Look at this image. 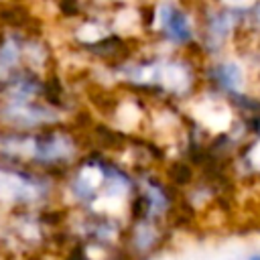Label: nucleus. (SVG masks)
<instances>
[{"instance_id":"2","label":"nucleus","mask_w":260,"mask_h":260,"mask_svg":"<svg viewBox=\"0 0 260 260\" xmlns=\"http://www.w3.org/2000/svg\"><path fill=\"white\" fill-rule=\"evenodd\" d=\"M59 185L47 173L0 160V217L59 203Z\"/></svg>"},{"instance_id":"4","label":"nucleus","mask_w":260,"mask_h":260,"mask_svg":"<svg viewBox=\"0 0 260 260\" xmlns=\"http://www.w3.org/2000/svg\"><path fill=\"white\" fill-rule=\"evenodd\" d=\"M248 260H260V254H250Z\"/></svg>"},{"instance_id":"3","label":"nucleus","mask_w":260,"mask_h":260,"mask_svg":"<svg viewBox=\"0 0 260 260\" xmlns=\"http://www.w3.org/2000/svg\"><path fill=\"white\" fill-rule=\"evenodd\" d=\"M140 22L144 37L152 39L156 47L177 53H191L199 57L195 6L181 2L140 6Z\"/></svg>"},{"instance_id":"1","label":"nucleus","mask_w":260,"mask_h":260,"mask_svg":"<svg viewBox=\"0 0 260 260\" xmlns=\"http://www.w3.org/2000/svg\"><path fill=\"white\" fill-rule=\"evenodd\" d=\"M85 150V134L75 122L35 132L0 130V160L47 173L59 181Z\"/></svg>"}]
</instances>
